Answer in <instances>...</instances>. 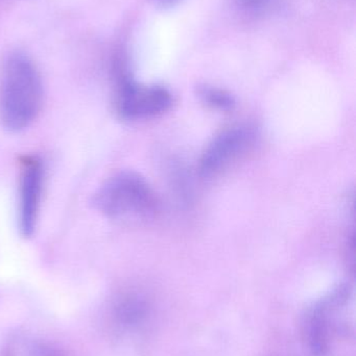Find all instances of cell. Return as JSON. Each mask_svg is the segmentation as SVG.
<instances>
[{
  "instance_id": "obj_1",
  "label": "cell",
  "mask_w": 356,
  "mask_h": 356,
  "mask_svg": "<svg viewBox=\"0 0 356 356\" xmlns=\"http://www.w3.org/2000/svg\"><path fill=\"white\" fill-rule=\"evenodd\" d=\"M43 104V83L35 63L24 52L8 54L0 76V122L18 133L37 119Z\"/></svg>"
},
{
  "instance_id": "obj_3",
  "label": "cell",
  "mask_w": 356,
  "mask_h": 356,
  "mask_svg": "<svg viewBox=\"0 0 356 356\" xmlns=\"http://www.w3.org/2000/svg\"><path fill=\"white\" fill-rule=\"evenodd\" d=\"M171 92L161 86H142L125 73L119 75L115 94V110L121 118L135 121L153 118L169 111Z\"/></svg>"
},
{
  "instance_id": "obj_4",
  "label": "cell",
  "mask_w": 356,
  "mask_h": 356,
  "mask_svg": "<svg viewBox=\"0 0 356 356\" xmlns=\"http://www.w3.org/2000/svg\"><path fill=\"white\" fill-rule=\"evenodd\" d=\"M350 295L348 284H342L309 312L305 323V337L314 355H325L330 350L334 334L340 328L338 321L341 311L348 305Z\"/></svg>"
},
{
  "instance_id": "obj_10",
  "label": "cell",
  "mask_w": 356,
  "mask_h": 356,
  "mask_svg": "<svg viewBox=\"0 0 356 356\" xmlns=\"http://www.w3.org/2000/svg\"><path fill=\"white\" fill-rule=\"evenodd\" d=\"M156 1L162 6H171L177 3L179 0H156Z\"/></svg>"
},
{
  "instance_id": "obj_8",
  "label": "cell",
  "mask_w": 356,
  "mask_h": 356,
  "mask_svg": "<svg viewBox=\"0 0 356 356\" xmlns=\"http://www.w3.org/2000/svg\"><path fill=\"white\" fill-rule=\"evenodd\" d=\"M198 95L206 106L215 110L230 111L235 106V99L229 92L212 86H200Z\"/></svg>"
},
{
  "instance_id": "obj_9",
  "label": "cell",
  "mask_w": 356,
  "mask_h": 356,
  "mask_svg": "<svg viewBox=\"0 0 356 356\" xmlns=\"http://www.w3.org/2000/svg\"><path fill=\"white\" fill-rule=\"evenodd\" d=\"M272 0H238V6L251 14L263 12L271 4Z\"/></svg>"
},
{
  "instance_id": "obj_2",
  "label": "cell",
  "mask_w": 356,
  "mask_h": 356,
  "mask_svg": "<svg viewBox=\"0 0 356 356\" xmlns=\"http://www.w3.org/2000/svg\"><path fill=\"white\" fill-rule=\"evenodd\" d=\"M93 207L109 219L146 222L158 211V201L146 178L134 171H121L96 191Z\"/></svg>"
},
{
  "instance_id": "obj_5",
  "label": "cell",
  "mask_w": 356,
  "mask_h": 356,
  "mask_svg": "<svg viewBox=\"0 0 356 356\" xmlns=\"http://www.w3.org/2000/svg\"><path fill=\"white\" fill-rule=\"evenodd\" d=\"M256 134L248 125H236L222 131L207 146L200 161L204 178L217 177L240 160L254 145Z\"/></svg>"
},
{
  "instance_id": "obj_7",
  "label": "cell",
  "mask_w": 356,
  "mask_h": 356,
  "mask_svg": "<svg viewBox=\"0 0 356 356\" xmlns=\"http://www.w3.org/2000/svg\"><path fill=\"white\" fill-rule=\"evenodd\" d=\"M150 311V305L141 295L127 294L115 302L113 316L119 326L133 330L146 321Z\"/></svg>"
},
{
  "instance_id": "obj_6",
  "label": "cell",
  "mask_w": 356,
  "mask_h": 356,
  "mask_svg": "<svg viewBox=\"0 0 356 356\" xmlns=\"http://www.w3.org/2000/svg\"><path fill=\"white\" fill-rule=\"evenodd\" d=\"M44 177L45 169L41 159L26 156L20 161L18 227L25 238H31L37 227Z\"/></svg>"
}]
</instances>
